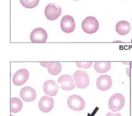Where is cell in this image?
Wrapping results in <instances>:
<instances>
[{
	"label": "cell",
	"mask_w": 132,
	"mask_h": 116,
	"mask_svg": "<svg viewBox=\"0 0 132 116\" xmlns=\"http://www.w3.org/2000/svg\"><path fill=\"white\" fill-rule=\"evenodd\" d=\"M81 27L86 33L94 34L99 29V22L93 16L86 17L82 22Z\"/></svg>",
	"instance_id": "1"
},
{
	"label": "cell",
	"mask_w": 132,
	"mask_h": 116,
	"mask_svg": "<svg viewBox=\"0 0 132 116\" xmlns=\"http://www.w3.org/2000/svg\"><path fill=\"white\" fill-rule=\"evenodd\" d=\"M124 104H125V98L121 94H115L112 95L108 102L109 108L113 112L120 111L124 107Z\"/></svg>",
	"instance_id": "2"
},
{
	"label": "cell",
	"mask_w": 132,
	"mask_h": 116,
	"mask_svg": "<svg viewBox=\"0 0 132 116\" xmlns=\"http://www.w3.org/2000/svg\"><path fill=\"white\" fill-rule=\"evenodd\" d=\"M62 14V8L59 4L51 3L47 5L45 9V15L49 21H55Z\"/></svg>",
	"instance_id": "3"
},
{
	"label": "cell",
	"mask_w": 132,
	"mask_h": 116,
	"mask_svg": "<svg viewBox=\"0 0 132 116\" xmlns=\"http://www.w3.org/2000/svg\"><path fill=\"white\" fill-rule=\"evenodd\" d=\"M73 79L79 89H85L88 86L90 80L88 73L83 70H77L73 73Z\"/></svg>",
	"instance_id": "4"
},
{
	"label": "cell",
	"mask_w": 132,
	"mask_h": 116,
	"mask_svg": "<svg viewBox=\"0 0 132 116\" xmlns=\"http://www.w3.org/2000/svg\"><path fill=\"white\" fill-rule=\"evenodd\" d=\"M67 104L69 108L75 111L84 110L86 106V103L83 98L78 95H71L68 98Z\"/></svg>",
	"instance_id": "5"
},
{
	"label": "cell",
	"mask_w": 132,
	"mask_h": 116,
	"mask_svg": "<svg viewBox=\"0 0 132 116\" xmlns=\"http://www.w3.org/2000/svg\"><path fill=\"white\" fill-rule=\"evenodd\" d=\"M61 30L66 33H71L74 31L76 28V23L71 16L66 15L61 21Z\"/></svg>",
	"instance_id": "6"
},
{
	"label": "cell",
	"mask_w": 132,
	"mask_h": 116,
	"mask_svg": "<svg viewBox=\"0 0 132 116\" xmlns=\"http://www.w3.org/2000/svg\"><path fill=\"white\" fill-rule=\"evenodd\" d=\"M47 39V33L42 27L35 28L30 34V40L33 43H44Z\"/></svg>",
	"instance_id": "7"
},
{
	"label": "cell",
	"mask_w": 132,
	"mask_h": 116,
	"mask_svg": "<svg viewBox=\"0 0 132 116\" xmlns=\"http://www.w3.org/2000/svg\"><path fill=\"white\" fill-rule=\"evenodd\" d=\"M29 78V72L26 68L20 69L13 77V83L16 86H21L24 84Z\"/></svg>",
	"instance_id": "8"
},
{
	"label": "cell",
	"mask_w": 132,
	"mask_h": 116,
	"mask_svg": "<svg viewBox=\"0 0 132 116\" xmlns=\"http://www.w3.org/2000/svg\"><path fill=\"white\" fill-rule=\"evenodd\" d=\"M58 83L60 87L66 91H70L76 87L73 78L69 75H63L58 79Z\"/></svg>",
	"instance_id": "9"
},
{
	"label": "cell",
	"mask_w": 132,
	"mask_h": 116,
	"mask_svg": "<svg viewBox=\"0 0 132 116\" xmlns=\"http://www.w3.org/2000/svg\"><path fill=\"white\" fill-rule=\"evenodd\" d=\"M112 85V80L110 76L107 75H100L96 80V86L101 91H108Z\"/></svg>",
	"instance_id": "10"
},
{
	"label": "cell",
	"mask_w": 132,
	"mask_h": 116,
	"mask_svg": "<svg viewBox=\"0 0 132 116\" xmlns=\"http://www.w3.org/2000/svg\"><path fill=\"white\" fill-rule=\"evenodd\" d=\"M54 99L51 97L47 96H44L41 98L40 101L38 103L39 108L43 113H49L52 111L54 107Z\"/></svg>",
	"instance_id": "11"
},
{
	"label": "cell",
	"mask_w": 132,
	"mask_h": 116,
	"mask_svg": "<svg viewBox=\"0 0 132 116\" xmlns=\"http://www.w3.org/2000/svg\"><path fill=\"white\" fill-rule=\"evenodd\" d=\"M20 96L22 99L26 102H31L36 99V92L30 86H25L20 92Z\"/></svg>",
	"instance_id": "12"
},
{
	"label": "cell",
	"mask_w": 132,
	"mask_h": 116,
	"mask_svg": "<svg viewBox=\"0 0 132 116\" xmlns=\"http://www.w3.org/2000/svg\"><path fill=\"white\" fill-rule=\"evenodd\" d=\"M42 66L47 67V70L52 75H57L62 71V64L59 62L50 61V62H40Z\"/></svg>",
	"instance_id": "13"
},
{
	"label": "cell",
	"mask_w": 132,
	"mask_h": 116,
	"mask_svg": "<svg viewBox=\"0 0 132 116\" xmlns=\"http://www.w3.org/2000/svg\"><path fill=\"white\" fill-rule=\"evenodd\" d=\"M58 89L59 86L53 80H47L43 84L44 92L50 96H56L58 92Z\"/></svg>",
	"instance_id": "14"
},
{
	"label": "cell",
	"mask_w": 132,
	"mask_h": 116,
	"mask_svg": "<svg viewBox=\"0 0 132 116\" xmlns=\"http://www.w3.org/2000/svg\"><path fill=\"white\" fill-rule=\"evenodd\" d=\"M131 30V25L125 21H119L116 25V31L119 35L124 36L128 35Z\"/></svg>",
	"instance_id": "15"
},
{
	"label": "cell",
	"mask_w": 132,
	"mask_h": 116,
	"mask_svg": "<svg viewBox=\"0 0 132 116\" xmlns=\"http://www.w3.org/2000/svg\"><path fill=\"white\" fill-rule=\"evenodd\" d=\"M23 103L19 98L13 97L10 100V109L11 113H16L21 111Z\"/></svg>",
	"instance_id": "16"
},
{
	"label": "cell",
	"mask_w": 132,
	"mask_h": 116,
	"mask_svg": "<svg viewBox=\"0 0 132 116\" xmlns=\"http://www.w3.org/2000/svg\"><path fill=\"white\" fill-rule=\"evenodd\" d=\"M111 67L110 62H95L94 69L97 73H104L108 72Z\"/></svg>",
	"instance_id": "17"
},
{
	"label": "cell",
	"mask_w": 132,
	"mask_h": 116,
	"mask_svg": "<svg viewBox=\"0 0 132 116\" xmlns=\"http://www.w3.org/2000/svg\"><path fill=\"white\" fill-rule=\"evenodd\" d=\"M20 2L25 8H33L38 5L40 0H20Z\"/></svg>",
	"instance_id": "18"
},
{
	"label": "cell",
	"mask_w": 132,
	"mask_h": 116,
	"mask_svg": "<svg viewBox=\"0 0 132 116\" xmlns=\"http://www.w3.org/2000/svg\"><path fill=\"white\" fill-rule=\"evenodd\" d=\"M76 65L80 68H84V69H88L93 64V62H76Z\"/></svg>",
	"instance_id": "19"
},
{
	"label": "cell",
	"mask_w": 132,
	"mask_h": 116,
	"mask_svg": "<svg viewBox=\"0 0 132 116\" xmlns=\"http://www.w3.org/2000/svg\"><path fill=\"white\" fill-rule=\"evenodd\" d=\"M106 116H121L120 113H108Z\"/></svg>",
	"instance_id": "20"
},
{
	"label": "cell",
	"mask_w": 132,
	"mask_h": 116,
	"mask_svg": "<svg viewBox=\"0 0 132 116\" xmlns=\"http://www.w3.org/2000/svg\"><path fill=\"white\" fill-rule=\"evenodd\" d=\"M130 65H131V67H132V62H131V63H130Z\"/></svg>",
	"instance_id": "21"
},
{
	"label": "cell",
	"mask_w": 132,
	"mask_h": 116,
	"mask_svg": "<svg viewBox=\"0 0 132 116\" xmlns=\"http://www.w3.org/2000/svg\"><path fill=\"white\" fill-rule=\"evenodd\" d=\"M75 1H78V0H75Z\"/></svg>",
	"instance_id": "22"
},
{
	"label": "cell",
	"mask_w": 132,
	"mask_h": 116,
	"mask_svg": "<svg viewBox=\"0 0 132 116\" xmlns=\"http://www.w3.org/2000/svg\"><path fill=\"white\" fill-rule=\"evenodd\" d=\"M131 42H132V39H131Z\"/></svg>",
	"instance_id": "23"
},
{
	"label": "cell",
	"mask_w": 132,
	"mask_h": 116,
	"mask_svg": "<svg viewBox=\"0 0 132 116\" xmlns=\"http://www.w3.org/2000/svg\"><path fill=\"white\" fill-rule=\"evenodd\" d=\"M11 116H14V115H11Z\"/></svg>",
	"instance_id": "24"
}]
</instances>
